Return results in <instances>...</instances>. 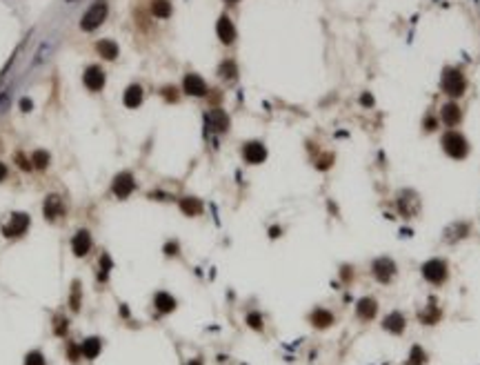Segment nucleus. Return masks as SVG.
Instances as JSON below:
<instances>
[{"mask_svg": "<svg viewBox=\"0 0 480 365\" xmlns=\"http://www.w3.org/2000/svg\"><path fill=\"white\" fill-rule=\"evenodd\" d=\"M163 94H165V98H167V100H176V98H178V96H176V89H174V87H165Z\"/></svg>", "mask_w": 480, "mask_h": 365, "instance_id": "e433bc0d", "label": "nucleus"}, {"mask_svg": "<svg viewBox=\"0 0 480 365\" xmlns=\"http://www.w3.org/2000/svg\"><path fill=\"white\" fill-rule=\"evenodd\" d=\"M109 267H111V261L109 256H102L100 259V281H107V276H109Z\"/></svg>", "mask_w": 480, "mask_h": 365, "instance_id": "473e14b6", "label": "nucleus"}, {"mask_svg": "<svg viewBox=\"0 0 480 365\" xmlns=\"http://www.w3.org/2000/svg\"><path fill=\"white\" fill-rule=\"evenodd\" d=\"M247 325L254 327L256 332H260L262 327H265V321H262V316L258 314V312H251V314H247Z\"/></svg>", "mask_w": 480, "mask_h": 365, "instance_id": "2f4dec72", "label": "nucleus"}, {"mask_svg": "<svg viewBox=\"0 0 480 365\" xmlns=\"http://www.w3.org/2000/svg\"><path fill=\"white\" fill-rule=\"evenodd\" d=\"M71 307L74 310H80V283H74V294H71Z\"/></svg>", "mask_w": 480, "mask_h": 365, "instance_id": "72a5a7b5", "label": "nucleus"}, {"mask_svg": "<svg viewBox=\"0 0 480 365\" xmlns=\"http://www.w3.org/2000/svg\"><path fill=\"white\" fill-rule=\"evenodd\" d=\"M429 361V356H427V352L422 349L420 345H414L409 352V356H407V363L405 365H425Z\"/></svg>", "mask_w": 480, "mask_h": 365, "instance_id": "bb28decb", "label": "nucleus"}, {"mask_svg": "<svg viewBox=\"0 0 480 365\" xmlns=\"http://www.w3.org/2000/svg\"><path fill=\"white\" fill-rule=\"evenodd\" d=\"M20 109H23V111H32V109H34V102L29 100V98H23V100H20Z\"/></svg>", "mask_w": 480, "mask_h": 365, "instance_id": "58836bf2", "label": "nucleus"}, {"mask_svg": "<svg viewBox=\"0 0 480 365\" xmlns=\"http://www.w3.org/2000/svg\"><path fill=\"white\" fill-rule=\"evenodd\" d=\"M425 130H427V132H433V130H436V118H431V116L425 118Z\"/></svg>", "mask_w": 480, "mask_h": 365, "instance_id": "ea45409f", "label": "nucleus"}, {"mask_svg": "<svg viewBox=\"0 0 480 365\" xmlns=\"http://www.w3.org/2000/svg\"><path fill=\"white\" fill-rule=\"evenodd\" d=\"M178 205H180V212H183L185 216H198V214H203V200L196 198V196H185V198H180Z\"/></svg>", "mask_w": 480, "mask_h": 365, "instance_id": "4be33fe9", "label": "nucleus"}, {"mask_svg": "<svg viewBox=\"0 0 480 365\" xmlns=\"http://www.w3.org/2000/svg\"><path fill=\"white\" fill-rule=\"evenodd\" d=\"M122 102H125V107H129V109L140 107V102H142V87L140 85H129L125 89V94H122Z\"/></svg>", "mask_w": 480, "mask_h": 365, "instance_id": "412c9836", "label": "nucleus"}, {"mask_svg": "<svg viewBox=\"0 0 480 365\" xmlns=\"http://www.w3.org/2000/svg\"><path fill=\"white\" fill-rule=\"evenodd\" d=\"M418 318H420L422 325H436V323L440 321V310H438L436 305H427L425 310L418 314Z\"/></svg>", "mask_w": 480, "mask_h": 365, "instance_id": "b1692460", "label": "nucleus"}, {"mask_svg": "<svg viewBox=\"0 0 480 365\" xmlns=\"http://www.w3.org/2000/svg\"><path fill=\"white\" fill-rule=\"evenodd\" d=\"M396 207H398V212L405 216V218H411L416 212H418V207H420V203H418V196L414 192H409V189H405V192L398 196V200H396Z\"/></svg>", "mask_w": 480, "mask_h": 365, "instance_id": "9d476101", "label": "nucleus"}, {"mask_svg": "<svg viewBox=\"0 0 480 365\" xmlns=\"http://www.w3.org/2000/svg\"><path fill=\"white\" fill-rule=\"evenodd\" d=\"M440 143H442V150H445L447 156L456 158V161H462V158H467V154H469V143H467V138H464L460 132L449 130L445 136H442Z\"/></svg>", "mask_w": 480, "mask_h": 365, "instance_id": "7ed1b4c3", "label": "nucleus"}, {"mask_svg": "<svg viewBox=\"0 0 480 365\" xmlns=\"http://www.w3.org/2000/svg\"><path fill=\"white\" fill-rule=\"evenodd\" d=\"M16 163H18V167L23 169V172H29V169L34 167V165H32V158L27 161V158L23 156V154H16Z\"/></svg>", "mask_w": 480, "mask_h": 365, "instance_id": "f704fd0d", "label": "nucleus"}, {"mask_svg": "<svg viewBox=\"0 0 480 365\" xmlns=\"http://www.w3.org/2000/svg\"><path fill=\"white\" fill-rule=\"evenodd\" d=\"M440 87L447 96L458 98V96H462L464 89H467V78H464V74L460 69H456V67H447V69L442 71Z\"/></svg>", "mask_w": 480, "mask_h": 365, "instance_id": "f03ea898", "label": "nucleus"}, {"mask_svg": "<svg viewBox=\"0 0 480 365\" xmlns=\"http://www.w3.org/2000/svg\"><path fill=\"white\" fill-rule=\"evenodd\" d=\"M7 174H9V169H7V165H5V163H0V183H3V181H5V178H7Z\"/></svg>", "mask_w": 480, "mask_h": 365, "instance_id": "37998d69", "label": "nucleus"}, {"mask_svg": "<svg viewBox=\"0 0 480 365\" xmlns=\"http://www.w3.org/2000/svg\"><path fill=\"white\" fill-rule=\"evenodd\" d=\"M29 225H32V218H29V214L25 212H14L12 218H9V223L3 227V234L7 236V238H20L25 232L29 229Z\"/></svg>", "mask_w": 480, "mask_h": 365, "instance_id": "423d86ee", "label": "nucleus"}, {"mask_svg": "<svg viewBox=\"0 0 480 365\" xmlns=\"http://www.w3.org/2000/svg\"><path fill=\"white\" fill-rule=\"evenodd\" d=\"M440 118L447 127H456L458 123L462 120V109L456 105V102H447V105H442V109H440Z\"/></svg>", "mask_w": 480, "mask_h": 365, "instance_id": "dca6fc26", "label": "nucleus"}, {"mask_svg": "<svg viewBox=\"0 0 480 365\" xmlns=\"http://www.w3.org/2000/svg\"><path fill=\"white\" fill-rule=\"evenodd\" d=\"M89 250H91V236H89V232H87V229L76 232V236L71 238V252H74L78 259H82V256L89 254Z\"/></svg>", "mask_w": 480, "mask_h": 365, "instance_id": "ddd939ff", "label": "nucleus"}, {"mask_svg": "<svg viewBox=\"0 0 480 365\" xmlns=\"http://www.w3.org/2000/svg\"><path fill=\"white\" fill-rule=\"evenodd\" d=\"M7 102H9V89H5V91H0V111L7 107Z\"/></svg>", "mask_w": 480, "mask_h": 365, "instance_id": "4c0bfd02", "label": "nucleus"}, {"mask_svg": "<svg viewBox=\"0 0 480 365\" xmlns=\"http://www.w3.org/2000/svg\"><path fill=\"white\" fill-rule=\"evenodd\" d=\"M98 54L107 60H116L118 58V45L113 43V40H107V38L100 40V43H98Z\"/></svg>", "mask_w": 480, "mask_h": 365, "instance_id": "393cba45", "label": "nucleus"}, {"mask_svg": "<svg viewBox=\"0 0 480 365\" xmlns=\"http://www.w3.org/2000/svg\"><path fill=\"white\" fill-rule=\"evenodd\" d=\"M216 34H218V38L223 40L225 45H231L236 40V27H234V23H231L229 16L218 18V23H216Z\"/></svg>", "mask_w": 480, "mask_h": 365, "instance_id": "4468645a", "label": "nucleus"}, {"mask_svg": "<svg viewBox=\"0 0 480 365\" xmlns=\"http://www.w3.org/2000/svg\"><path fill=\"white\" fill-rule=\"evenodd\" d=\"M269 234H271V238H278V236L282 234V229H280V227H271V229H269Z\"/></svg>", "mask_w": 480, "mask_h": 365, "instance_id": "c03bdc74", "label": "nucleus"}, {"mask_svg": "<svg viewBox=\"0 0 480 365\" xmlns=\"http://www.w3.org/2000/svg\"><path fill=\"white\" fill-rule=\"evenodd\" d=\"M107 14H109V5H107V0H96V3H91L89 9H87L80 18V29L82 32H94V29H98L102 23H105Z\"/></svg>", "mask_w": 480, "mask_h": 365, "instance_id": "f257e3e1", "label": "nucleus"}, {"mask_svg": "<svg viewBox=\"0 0 480 365\" xmlns=\"http://www.w3.org/2000/svg\"><path fill=\"white\" fill-rule=\"evenodd\" d=\"M65 325H69V323H65L63 318H58V327H56V334H58V336H60V334H65Z\"/></svg>", "mask_w": 480, "mask_h": 365, "instance_id": "79ce46f5", "label": "nucleus"}, {"mask_svg": "<svg viewBox=\"0 0 480 365\" xmlns=\"http://www.w3.org/2000/svg\"><path fill=\"white\" fill-rule=\"evenodd\" d=\"M51 54V45L49 43H43V45H40V49L38 51H36V56H34V67H38L40 63H45V60H47V56Z\"/></svg>", "mask_w": 480, "mask_h": 365, "instance_id": "c756f323", "label": "nucleus"}, {"mask_svg": "<svg viewBox=\"0 0 480 365\" xmlns=\"http://www.w3.org/2000/svg\"><path fill=\"white\" fill-rule=\"evenodd\" d=\"M178 252H180V248H178L176 240H169V243L165 245V254H167V256H176Z\"/></svg>", "mask_w": 480, "mask_h": 365, "instance_id": "c9c22d12", "label": "nucleus"}, {"mask_svg": "<svg viewBox=\"0 0 480 365\" xmlns=\"http://www.w3.org/2000/svg\"><path fill=\"white\" fill-rule=\"evenodd\" d=\"M405 327H407V321H405V316H402V312H389L383 321V330L396 334V336L405 332Z\"/></svg>", "mask_w": 480, "mask_h": 365, "instance_id": "2eb2a0df", "label": "nucleus"}, {"mask_svg": "<svg viewBox=\"0 0 480 365\" xmlns=\"http://www.w3.org/2000/svg\"><path fill=\"white\" fill-rule=\"evenodd\" d=\"M398 265L389 259V256H380V259L371 261V276L378 283H391L396 279Z\"/></svg>", "mask_w": 480, "mask_h": 365, "instance_id": "39448f33", "label": "nucleus"}, {"mask_svg": "<svg viewBox=\"0 0 480 365\" xmlns=\"http://www.w3.org/2000/svg\"><path fill=\"white\" fill-rule=\"evenodd\" d=\"M105 71L100 69L98 65H89L85 69V74H82V83L89 91H100L102 87H105Z\"/></svg>", "mask_w": 480, "mask_h": 365, "instance_id": "1a4fd4ad", "label": "nucleus"}, {"mask_svg": "<svg viewBox=\"0 0 480 365\" xmlns=\"http://www.w3.org/2000/svg\"><path fill=\"white\" fill-rule=\"evenodd\" d=\"M376 314H378V301L371 299V296H363L358 303H356V316L360 321H374Z\"/></svg>", "mask_w": 480, "mask_h": 365, "instance_id": "f8f14e48", "label": "nucleus"}, {"mask_svg": "<svg viewBox=\"0 0 480 365\" xmlns=\"http://www.w3.org/2000/svg\"><path fill=\"white\" fill-rule=\"evenodd\" d=\"M242 158H245L249 165H260V163L267 161V147L262 145L260 141H249L242 145Z\"/></svg>", "mask_w": 480, "mask_h": 365, "instance_id": "6e6552de", "label": "nucleus"}, {"mask_svg": "<svg viewBox=\"0 0 480 365\" xmlns=\"http://www.w3.org/2000/svg\"><path fill=\"white\" fill-rule=\"evenodd\" d=\"M63 212H65V207H63V200H60V196L51 194V196L45 198L43 214H45V218H47V220H56Z\"/></svg>", "mask_w": 480, "mask_h": 365, "instance_id": "f3484780", "label": "nucleus"}, {"mask_svg": "<svg viewBox=\"0 0 480 365\" xmlns=\"http://www.w3.org/2000/svg\"><path fill=\"white\" fill-rule=\"evenodd\" d=\"M25 365H47V361H45L43 352L34 349V352H29L27 356H25Z\"/></svg>", "mask_w": 480, "mask_h": 365, "instance_id": "7c9ffc66", "label": "nucleus"}, {"mask_svg": "<svg viewBox=\"0 0 480 365\" xmlns=\"http://www.w3.org/2000/svg\"><path fill=\"white\" fill-rule=\"evenodd\" d=\"M151 14L156 18H169L172 16V3L169 0H151Z\"/></svg>", "mask_w": 480, "mask_h": 365, "instance_id": "a878e982", "label": "nucleus"}, {"mask_svg": "<svg viewBox=\"0 0 480 365\" xmlns=\"http://www.w3.org/2000/svg\"><path fill=\"white\" fill-rule=\"evenodd\" d=\"M153 305H156V310L160 312V314H172V312L178 307V303L169 292H158V294L153 296Z\"/></svg>", "mask_w": 480, "mask_h": 365, "instance_id": "6ab92c4d", "label": "nucleus"}, {"mask_svg": "<svg viewBox=\"0 0 480 365\" xmlns=\"http://www.w3.org/2000/svg\"><path fill=\"white\" fill-rule=\"evenodd\" d=\"M207 125H209V130H214V132H227L229 130V116H227L223 109H214L207 114Z\"/></svg>", "mask_w": 480, "mask_h": 365, "instance_id": "aec40b11", "label": "nucleus"}, {"mask_svg": "<svg viewBox=\"0 0 480 365\" xmlns=\"http://www.w3.org/2000/svg\"><path fill=\"white\" fill-rule=\"evenodd\" d=\"M102 352V341L98 336H89L80 343V354L85 358H96Z\"/></svg>", "mask_w": 480, "mask_h": 365, "instance_id": "5701e85b", "label": "nucleus"}, {"mask_svg": "<svg viewBox=\"0 0 480 365\" xmlns=\"http://www.w3.org/2000/svg\"><path fill=\"white\" fill-rule=\"evenodd\" d=\"M183 89H185V94H187V96H198V98L207 96V83H205L198 74H187V76H185Z\"/></svg>", "mask_w": 480, "mask_h": 365, "instance_id": "9b49d317", "label": "nucleus"}, {"mask_svg": "<svg viewBox=\"0 0 480 365\" xmlns=\"http://www.w3.org/2000/svg\"><path fill=\"white\" fill-rule=\"evenodd\" d=\"M225 3H229V5H234V3H238V0H225Z\"/></svg>", "mask_w": 480, "mask_h": 365, "instance_id": "a18cd8bd", "label": "nucleus"}, {"mask_svg": "<svg viewBox=\"0 0 480 365\" xmlns=\"http://www.w3.org/2000/svg\"><path fill=\"white\" fill-rule=\"evenodd\" d=\"M420 272H422V279L431 283V285H442L449 279V267L442 259H429L427 263H422Z\"/></svg>", "mask_w": 480, "mask_h": 365, "instance_id": "20e7f679", "label": "nucleus"}, {"mask_svg": "<svg viewBox=\"0 0 480 365\" xmlns=\"http://www.w3.org/2000/svg\"><path fill=\"white\" fill-rule=\"evenodd\" d=\"M360 102H363L365 107H371V105H374V98H371L369 94H363V96H360Z\"/></svg>", "mask_w": 480, "mask_h": 365, "instance_id": "a19ab883", "label": "nucleus"}, {"mask_svg": "<svg viewBox=\"0 0 480 365\" xmlns=\"http://www.w3.org/2000/svg\"><path fill=\"white\" fill-rule=\"evenodd\" d=\"M49 161H51V156H49V152H45V150H36L32 154V165L36 169H47Z\"/></svg>", "mask_w": 480, "mask_h": 365, "instance_id": "c85d7f7f", "label": "nucleus"}, {"mask_svg": "<svg viewBox=\"0 0 480 365\" xmlns=\"http://www.w3.org/2000/svg\"><path fill=\"white\" fill-rule=\"evenodd\" d=\"M133 189H136V178H133L131 172H120V174H116V178H113V183H111L113 196L120 198V200H125V198H129V196L133 194Z\"/></svg>", "mask_w": 480, "mask_h": 365, "instance_id": "0eeeda50", "label": "nucleus"}, {"mask_svg": "<svg viewBox=\"0 0 480 365\" xmlns=\"http://www.w3.org/2000/svg\"><path fill=\"white\" fill-rule=\"evenodd\" d=\"M309 321H311V325L318 327V330H327V327L334 325V314L329 310H325V307H316V310L311 312V316H309Z\"/></svg>", "mask_w": 480, "mask_h": 365, "instance_id": "a211bd4d", "label": "nucleus"}, {"mask_svg": "<svg viewBox=\"0 0 480 365\" xmlns=\"http://www.w3.org/2000/svg\"><path fill=\"white\" fill-rule=\"evenodd\" d=\"M218 76L225 80H234L236 76H238V67H236L234 60H225V63L218 67Z\"/></svg>", "mask_w": 480, "mask_h": 365, "instance_id": "cd10ccee", "label": "nucleus"}]
</instances>
